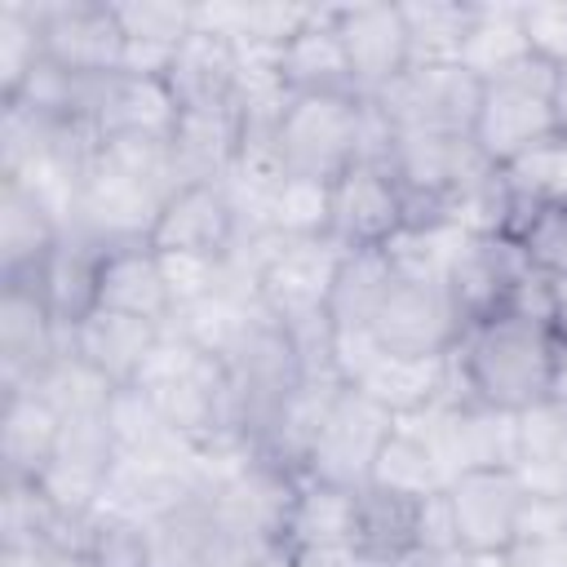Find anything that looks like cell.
<instances>
[{
    "mask_svg": "<svg viewBox=\"0 0 567 567\" xmlns=\"http://www.w3.org/2000/svg\"><path fill=\"white\" fill-rule=\"evenodd\" d=\"M558 354H563V337L554 319L514 306L470 323L447 363L456 368V381L465 390L461 403H478L505 416H527L549 408Z\"/></svg>",
    "mask_w": 567,
    "mask_h": 567,
    "instance_id": "cell-1",
    "label": "cell"
},
{
    "mask_svg": "<svg viewBox=\"0 0 567 567\" xmlns=\"http://www.w3.org/2000/svg\"><path fill=\"white\" fill-rule=\"evenodd\" d=\"M532 487L514 465H470L439 492L443 549L465 558H514L532 527Z\"/></svg>",
    "mask_w": 567,
    "mask_h": 567,
    "instance_id": "cell-2",
    "label": "cell"
},
{
    "mask_svg": "<svg viewBox=\"0 0 567 567\" xmlns=\"http://www.w3.org/2000/svg\"><path fill=\"white\" fill-rule=\"evenodd\" d=\"M368 155V97H284L275 115V173L332 186Z\"/></svg>",
    "mask_w": 567,
    "mask_h": 567,
    "instance_id": "cell-3",
    "label": "cell"
},
{
    "mask_svg": "<svg viewBox=\"0 0 567 567\" xmlns=\"http://www.w3.org/2000/svg\"><path fill=\"white\" fill-rule=\"evenodd\" d=\"M554 137V66L527 58L478 89V111L470 124V146L492 168H509L527 151Z\"/></svg>",
    "mask_w": 567,
    "mask_h": 567,
    "instance_id": "cell-4",
    "label": "cell"
},
{
    "mask_svg": "<svg viewBox=\"0 0 567 567\" xmlns=\"http://www.w3.org/2000/svg\"><path fill=\"white\" fill-rule=\"evenodd\" d=\"M394 425H399V416L385 403H377L359 385H341L328 399V408L310 434L301 474L315 483L341 487V492H359L363 483H372L377 456H381L385 439L394 434Z\"/></svg>",
    "mask_w": 567,
    "mask_h": 567,
    "instance_id": "cell-5",
    "label": "cell"
},
{
    "mask_svg": "<svg viewBox=\"0 0 567 567\" xmlns=\"http://www.w3.org/2000/svg\"><path fill=\"white\" fill-rule=\"evenodd\" d=\"M142 239L168 266H221L239 244V204L226 182H177Z\"/></svg>",
    "mask_w": 567,
    "mask_h": 567,
    "instance_id": "cell-6",
    "label": "cell"
},
{
    "mask_svg": "<svg viewBox=\"0 0 567 567\" xmlns=\"http://www.w3.org/2000/svg\"><path fill=\"white\" fill-rule=\"evenodd\" d=\"M461 332L465 323L443 279H421V275H399V270L368 323L372 350L399 363H443L452 359Z\"/></svg>",
    "mask_w": 567,
    "mask_h": 567,
    "instance_id": "cell-7",
    "label": "cell"
},
{
    "mask_svg": "<svg viewBox=\"0 0 567 567\" xmlns=\"http://www.w3.org/2000/svg\"><path fill=\"white\" fill-rule=\"evenodd\" d=\"M408 226L403 186L385 159L368 155L328 186V239L341 252L390 248Z\"/></svg>",
    "mask_w": 567,
    "mask_h": 567,
    "instance_id": "cell-8",
    "label": "cell"
},
{
    "mask_svg": "<svg viewBox=\"0 0 567 567\" xmlns=\"http://www.w3.org/2000/svg\"><path fill=\"white\" fill-rule=\"evenodd\" d=\"M483 80L465 62H416L394 89H385L377 111L390 128L408 133H443V137H470L474 111H478Z\"/></svg>",
    "mask_w": 567,
    "mask_h": 567,
    "instance_id": "cell-9",
    "label": "cell"
},
{
    "mask_svg": "<svg viewBox=\"0 0 567 567\" xmlns=\"http://www.w3.org/2000/svg\"><path fill=\"white\" fill-rule=\"evenodd\" d=\"M439 496H412L385 483H363L350 501V554L359 563H421L434 554Z\"/></svg>",
    "mask_w": 567,
    "mask_h": 567,
    "instance_id": "cell-10",
    "label": "cell"
},
{
    "mask_svg": "<svg viewBox=\"0 0 567 567\" xmlns=\"http://www.w3.org/2000/svg\"><path fill=\"white\" fill-rule=\"evenodd\" d=\"M40 58L80 80H106L128 66V35L115 4H44L35 9Z\"/></svg>",
    "mask_w": 567,
    "mask_h": 567,
    "instance_id": "cell-11",
    "label": "cell"
},
{
    "mask_svg": "<svg viewBox=\"0 0 567 567\" xmlns=\"http://www.w3.org/2000/svg\"><path fill=\"white\" fill-rule=\"evenodd\" d=\"M332 27L341 35L359 97H381L416 66L403 4H346L332 9Z\"/></svg>",
    "mask_w": 567,
    "mask_h": 567,
    "instance_id": "cell-12",
    "label": "cell"
},
{
    "mask_svg": "<svg viewBox=\"0 0 567 567\" xmlns=\"http://www.w3.org/2000/svg\"><path fill=\"white\" fill-rule=\"evenodd\" d=\"M159 80H164L177 115L235 106L244 97V44L226 27L195 22V31L168 53Z\"/></svg>",
    "mask_w": 567,
    "mask_h": 567,
    "instance_id": "cell-13",
    "label": "cell"
},
{
    "mask_svg": "<svg viewBox=\"0 0 567 567\" xmlns=\"http://www.w3.org/2000/svg\"><path fill=\"white\" fill-rule=\"evenodd\" d=\"M168 328H155L146 319H128L115 310H89L80 323L66 328V359H75L93 381H102L111 394L133 390L151 359L159 354Z\"/></svg>",
    "mask_w": 567,
    "mask_h": 567,
    "instance_id": "cell-14",
    "label": "cell"
},
{
    "mask_svg": "<svg viewBox=\"0 0 567 567\" xmlns=\"http://www.w3.org/2000/svg\"><path fill=\"white\" fill-rule=\"evenodd\" d=\"M97 306L128 315V319H146L155 328H168V319L177 315L173 266L142 235L111 239L106 257H102V275H97Z\"/></svg>",
    "mask_w": 567,
    "mask_h": 567,
    "instance_id": "cell-15",
    "label": "cell"
},
{
    "mask_svg": "<svg viewBox=\"0 0 567 567\" xmlns=\"http://www.w3.org/2000/svg\"><path fill=\"white\" fill-rule=\"evenodd\" d=\"M270 84L284 97H359L332 9H310V18L275 49Z\"/></svg>",
    "mask_w": 567,
    "mask_h": 567,
    "instance_id": "cell-16",
    "label": "cell"
},
{
    "mask_svg": "<svg viewBox=\"0 0 567 567\" xmlns=\"http://www.w3.org/2000/svg\"><path fill=\"white\" fill-rule=\"evenodd\" d=\"M66 412L40 390L4 394V474L9 483H44L62 447Z\"/></svg>",
    "mask_w": 567,
    "mask_h": 567,
    "instance_id": "cell-17",
    "label": "cell"
},
{
    "mask_svg": "<svg viewBox=\"0 0 567 567\" xmlns=\"http://www.w3.org/2000/svg\"><path fill=\"white\" fill-rule=\"evenodd\" d=\"M390 284H394L390 248L341 252L332 297H328V332L332 337H368V323H372Z\"/></svg>",
    "mask_w": 567,
    "mask_h": 567,
    "instance_id": "cell-18",
    "label": "cell"
},
{
    "mask_svg": "<svg viewBox=\"0 0 567 567\" xmlns=\"http://www.w3.org/2000/svg\"><path fill=\"white\" fill-rule=\"evenodd\" d=\"M505 239L518 257L549 284L567 288V204H518L505 226Z\"/></svg>",
    "mask_w": 567,
    "mask_h": 567,
    "instance_id": "cell-19",
    "label": "cell"
},
{
    "mask_svg": "<svg viewBox=\"0 0 567 567\" xmlns=\"http://www.w3.org/2000/svg\"><path fill=\"white\" fill-rule=\"evenodd\" d=\"M80 567H155L151 523L133 514H89L80 536Z\"/></svg>",
    "mask_w": 567,
    "mask_h": 567,
    "instance_id": "cell-20",
    "label": "cell"
},
{
    "mask_svg": "<svg viewBox=\"0 0 567 567\" xmlns=\"http://www.w3.org/2000/svg\"><path fill=\"white\" fill-rule=\"evenodd\" d=\"M505 173V186L518 204H567V142L549 137L523 159H514Z\"/></svg>",
    "mask_w": 567,
    "mask_h": 567,
    "instance_id": "cell-21",
    "label": "cell"
},
{
    "mask_svg": "<svg viewBox=\"0 0 567 567\" xmlns=\"http://www.w3.org/2000/svg\"><path fill=\"white\" fill-rule=\"evenodd\" d=\"M518 31L527 53L554 71L567 66V4H518Z\"/></svg>",
    "mask_w": 567,
    "mask_h": 567,
    "instance_id": "cell-22",
    "label": "cell"
},
{
    "mask_svg": "<svg viewBox=\"0 0 567 567\" xmlns=\"http://www.w3.org/2000/svg\"><path fill=\"white\" fill-rule=\"evenodd\" d=\"M244 567H306V563H301V554L288 549L284 540H266V545H257V549L244 558Z\"/></svg>",
    "mask_w": 567,
    "mask_h": 567,
    "instance_id": "cell-23",
    "label": "cell"
},
{
    "mask_svg": "<svg viewBox=\"0 0 567 567\" xmlns=\"http://www.w3.org/2000/svg\"><path fill=\"white\" fill-rule=\"evenodd\" d=\"M549 412L567 425V346L558 354V372H554V390H549Z\"/></svg>",
    "mask_w": 567,
    "mask_h": 567,
    "instance_id": "cell-24",
    "label": "cell"
},
{
    "mask_svg": "<svg viewBox=\"0 0 567 567\" xmlns=\"http://www.w3.org/2000/svg\"><path fill=\"white\" fill-rule=\"evenodd\" d=\"M554 137L567 142V66L554 71Z\"/></svg>",
    "mask_w": 567,
    "mask_h": 567,
    "instance_id": "cell-25",
    "label": "cell"
},
{
    "mask_svg": "<svg viewBox=\"0 0 567 567\" xmlns=\"http://www.w3.org/2000/svg\"><path fill=\"white\" fill-rule=\"evenodd\" d=\"M359 567H421V563H359Z\"/></svg>",
    "mask_w": 567,
    "mask_h": 567,
    "instance_id": "cell-26",
    "label": "cell"
}]
</instances>
